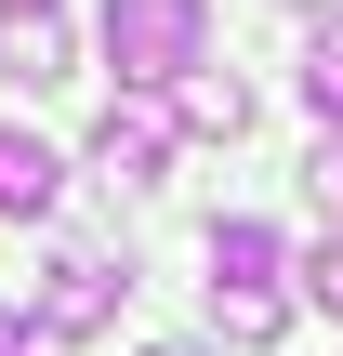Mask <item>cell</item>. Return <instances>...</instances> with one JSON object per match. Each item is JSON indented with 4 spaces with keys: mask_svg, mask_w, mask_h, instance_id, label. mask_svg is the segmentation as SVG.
<instances>
[{
    "mask_svg": "<svg viewBox=\"0 0 343 356\" xmlns=\"http://www.w3.org/2000/svg\"><path fill=\"white\" fill-rule=\"evenodd\" d=\"M106 66L132 79V92H185L198 66H212V0H106Z\"/></svg>",
    "mask_w": 343,
    "mask_h": 356,
    "instance_id": "obj_1",
    "label": "cell"
},
{
    "mask_svg": "<svg viewBox=\"0 0 343 356\" xmlns=\"http://www.w3.org/2000/svg\"><path fill=\"white\" fill-rule=\"evenodd\" d=\"M93 159H106V185H159V159H172V106H106Z\"/></svg>",
    "mask_w": 343,
    "mask_h": 356,
    "instance_id": "obj_2",
    "label": "cell"
},
{
    "mask_svg": "<svg viewBox=\"0 0 343 356\" xmlns=\"http://www.w3.org/2000/svg\"><path fill=\"white\" fill-rule=\"evenodd\" d=\"M0 79H66V13L53 0H0Z\"/></svg>",
    "mask_w": 343,
    "mask_h": 356,
    "instance_id": "obj_3",
    "label": "cell"
},
{
    "mask_svg": "<svg viewBox=\"0 0 343 356\" xmlns=\"http://www.w3.org/2000/svg\"><path fill=\"white\" fill-rule=\"evenodd\" d=\"M212 291H278V225L225 211V225H212Z\"/></svg>",
    "mask_w": 343,
    "mask_h": 356,
    "instance_id": "obj_4",
    "label": "cell"
},
{
    "mask_svg": "<svg viewBox=\"0 0 343 356\" xmlns=\"http://www.w3.org/2000/svg\"><path fill=\"white\" fill-rule=\"evenodd\" d=\"M53 185H66V159H53L40 132H0V211L26 225V211H53Z\"/></svg>",
    "mask_w": 343,
    "mask_h": 356,
    "instance_id": "obj_5",
    "label": "cell"
},
{
    "mask_svg": "<svg viewBox=\"0 0 343 356\" xmlns=\"http://www.w3.org/2000/svg\"><path fill=\"white\" fill-rule=\"evenodd\" d=\"M172 132H225V145H238V132H251V92H238V79H185V92H172Z\"/></svg>",
    "mask_w": 343,
    "mask_h": 356,
    "instance_id": "obj_6",
    "label": "cell"
},
{
    "mask_svg": "<svg viewBox=\"0 0 343 356\" xmlns=\"http://www.w3.org/2000/svg\"><path fill=\"white\" fill-rule=\"evenodd\" d=\"M304 106H317V132H343V13H317V40H304Z\"/></svg>",
    "mask_w": 343,
    "mask_h": 356,
    "instance_id": "obj_7",
    "label": "cell"
},
{
    "mask_svg": "<svg viewBox=\"0 0 343 356\" xmlns=\"http://www.w3.org/2000/svg\"><path fill=\"white\" fill-rule=\"evenodd\" d=\"M212 330H225V343H278L291 304H278V291H212Z\"/></svg>",
    "mask_w": 343,
    "mask_h": 356,
    "instance_id": "obj_8",
    "label": "cell"
},
{
    "mask_svg": "<svg viewBox=\"0 0 343 356\" xmlns=\"http://www.w3.org/2000/svg\"><path fill=\"white\" fill-rule=\"evenodd\" d=\"M304 198H317V211H343V132H317V159H304Z\"/></svg>",
    "mask_w": 343,
    "mask_h": 356,
    "instance_id": "obj_9",
    "label": "cell"
},
{
    "mask_svg": "<svg viewBox=\"0 0 343 356\" xmlns=\"http://www.w3.org/2000/svg\"><path fill=\"white\" fill-rule=\"evenodd\" d=\"M304 304H330V317H343V238H317V251H304Z\"/></svg>",
    "mask_w": 343,
    "mask_h": 356,
    "instance_id": "obj_10",
    "label": "cell"
},
{
    "mask_svg": "<svg viewBox=\"0 0 343 356\" xmlns=\"http://www.w3.org/2000/svg\"><path fill=\"white\" fill-rule=\"evenodd\" d=\"M159 356H185V343H159Z\"/></svg>",
    "mask_w": 343,
    "mask_h": 356,
    "instance_id": "obj_11",
    "label": "cell"
}]
</instances>
